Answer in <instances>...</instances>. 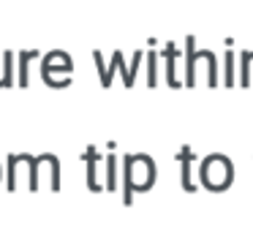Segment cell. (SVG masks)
I'll use <instances>...</instances> for the list:
<instances>
[{"label": "cell", "instance_id": "8fae6325", "mask_svg": "<svg viewBox=\"0 0 253 242\" xmlns=\"http://www.w3.org/2000/svg\"><path fill=\"white\" fill-rule=\"evenodd\" d=\"M46 163H49V171H52V191H60V161H57V155L52 153H44Z\"/></svg>", "mask_w": 253, "mask_h": 242}, {"label": "cell", "instance_id": "52a82bcc", "mask_svg": "<svg viewBox=\"0 0 253 242\" xmlns=\"http://www.w3.org/2000/svg\"><path fill=\"white\" fill-rule=\"evenodd\" d=\"M177 161H180V166H182V188L185 191H196L193 188V182H191V163H193V150L188 147H182L180 153H177Z\"/></svg>", "mask_w": 253, "mask_h": 242}, {"label": "cell", "instance_id": "ba28073f", "mask_svg": "<svg viewBox=\"0 0 253 242\" xmlns=\"http://www.w3.org/2000/svg\"><path fill=\"white\" fill-rule=\"evenodd\" d=\"M14 84V52L6 49L0 57V90Z\"/></svg>", "mask_w": 253, "mask_h": 242}, {"label": "cell", "instance_id": "9c48e42d", "mask_svg": "<svg viewBox=\"0 0 253 242\" xmlns=\"http://www.w3.org/2000/svg\"><path fill=\"white\" fill-rule=\"evenodd\" d=\"M36 57H41L36 49H25V52H19L17 55V66H19V71H17V82H19V87H28V66H30V60H36Z\"/></svg>", "mask_w": 253, "mask_h": 242}, {"label": "cell", "instance_id": "5bb4252c", "mask_svg": "<svg viewBox=\"0 0 253 242\" xmlns=\"http://www.w3.org/2000/svg\"><path fill=\"white\" fill-rule=\"evenodd\" d=\"M0 180H3V166H0Z\"/></svg>", "mask_w": 253, "mask_h": 242}, {"label": "cell", "instance_id": "8992f818", "mask_svg": "<svg viewBox=\"0 0 253 242\" xmlns=\"http://www.w3.org/2000/svg\"><path fill=\"white\" fill-rule=\"evenodd\" d=\"M164 57H166V79H169L171 87H177V57H180V52H177V44H166L164 46Z\"/></svg>", "mask_w": 253, "mask_h": 242}, {"label": "cell", "instance_id": "7a4b0ae2", "mask_svg": "<svg viewBox=\"0 0 253 242\" xmlns=\"http://www.w3.org/2000/svg\"><path fill=\"white\" fill-rule=\"evenodd\" d=\"M199 182L212 193L229 191L231 182H234V166H231V158L229 155H220V153H212V155H207V158H202V166H199Z\"/></svg>", "mask_w": 253, "mask_h": 242}, {"label": "cell", "instance_id": "5b68a950", "mask_svg": "<svg viewBox=\"0 0 253 242\" xmlns=\"http://www.w3.org/2000/svg\"><path fill=\"white\" fill-rule=\"evenodd\" d=\"M82 161L87 163V188H90V191H104V188L98 185V180H95V174H98V161H101V153L93 147V144H90V147L82 153Z\"/></svg>", "mask_w": 253, "mask_h": 242}, {"label": "cell", "instance_id": "7c38bea8", "mask_svg": "<svg viewBox=\"0 0 253 242\" xmlns=\"http://www.w3.org/2000/svg\"><path fill=\"white\" fill-rule=\"evenodd\" d=\"M19 161H17V153H11L8 155V161H6V169H8V180H6V188L8 191H17V169H19Z\"/></svg>", "mask_w": 253, "mask_h": 242}, {"label": "cell", "instance_id": "4fadbf2b", "mask_svg": "<svg viewBox=\"0 0 253 242\" xmlns=\"http://www.w3.org/2000/svg\"><path fill=\"white\" fill-rule=\"evenodd\" d=\"M226 71H229V77H226V84H231V55H226Z\"/></svg>", "mask_w": 253, "mask_h": 242}, {"label": "cell", "instance_id": "277c9868", "mask_svg": "<svg viewBox=\"0 0 253 242\" xmlns=\"http://www.w3.org/2000/svg\"><path fill=\"white\" fill-rule=\"evenodd\" d=\"M185 49H188V60H185V84L188 87H193L196 84V66L199 63H204L207 66V84L210 87H215L218 84V63H215V55L210 49H196V41H193V36H188L185 39Z\"/></svg>", "mask_w": 253, "mask_h": 242}, {"label": "cell", "instance_id": "30bf717a", "mask_svg": "<svg viewBox=\"0 0 253 242\" xmlns=\"http://www.w3.org/2000/svg\"><path fill=\"white\" fill-rule=\"evenodd\" d=\"M117 188V158L115 153L106 155V191H115Z\"/></svg>", "mask_w": 253, "mask_h": 242}, {"label": "cell", "instance_id": "3957f363", "mask_svg": "<svg viewBox=\"0 0 253 242\" xmlns=\"http://www.w3.org/2000/svg\"><path fill=\"white\" fill-rule=\"evenodd\" d=\"M71 71H74V60L68 52L52 49L41 57V79L49 87H68L71 84Z\"/></svg>", "mask_w": 253, "mask_h": 242}, {"label": "cell", "instance_id": "6da1fadb", "mask_svg": "<svg viewBox=\"0 0 253 242\" xmlns=\"http://www.w3.org/2000/svg\"><path fill=\"white\" fill-rule=\"evenodd\" d=\"M155 177H158V169H155V161L144 153L136 155H126L123 158V185H126V196L123 202L131 204L133 193H144L155 185Z\"/></svg>", "mask_w": 253, "mask_h": 242}]
</instances>
